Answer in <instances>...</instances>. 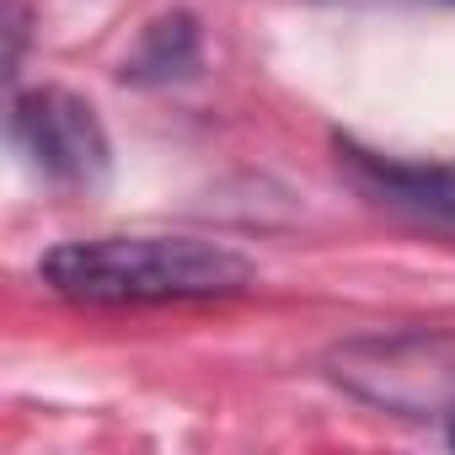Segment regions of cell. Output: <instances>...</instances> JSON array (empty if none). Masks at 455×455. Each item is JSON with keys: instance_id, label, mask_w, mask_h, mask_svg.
Masks as SVG:
<instances>
[{"instance_id": "1", "label": "cell", "mask_w": 455, "mask_h": 455, "mask_svg": "<svg viewBox=\"0 0 455 455\" xmlns=\"http://www.w3.org/2000/svg\"><path fill=\"white\" fill-rule=\"evenodd\" d=\"M44 284L76 306H166L242 295L258 268L198 236H92L65 242L38 263Z\"/></svg>"}, {"instance_id": "2", "label": "cell", "mask_w": 455, "mask_h": 455, "mask_svg": "<svg viewBox=\"0 0 455 455\" xmlns=\"http://www.w3.org/2000/svg\"><path fill=\"white\" fill-rule=\"evenodd\" d=\"M332 380L386 412L455 418V338L450 332H370L332 348Z\"/></svg>"}, {"instance_id": "3", "label": "cell", "mask_w": 455, "mask_h": 455, "mask_svg": "<svg viewBox=\"0 0 455 455\" xmlns=\"http://www.w3.org/2000/svg\"><path fill=\"white\" fill-rule=\"evenodd\" d=\"M12 145L33 161V172H44L54 188H70V193L102 188L108 166H113L102 118L92 113V102H81L76 92H60V86L12 97Z\"/></svg>"}, {"instance_id": "4", "label": "cell", "mask_w": 455, "mask_h": 455, "mask_svg": "<svg viewBox=\"0 0 455 455\" xmlns=\"http://www.w3.org/2000/svg\"><path fill=\"white\" fill-rule=\"evenodd\" d=\"M332 150H338V172L375 209L402 214L412 225H434V231H455V161H402L343 134L332 140Z\"/></svg>"}, {"instance_id": "5", "label": "cell", "mask_w": 455, "mask_h": 455, "mask_svg": "<svg viewBox=\"0 0 455 455\" xmlns=\"http://www.w3.org/2000/svg\"><path fill=\"white\" fill-rule=\"evenodd\" d=\"M198 70V22L188 12H172V17H156L134 54L124 60V81L134 86H172V81H188Z\"/></svg>"}, {"instance_id": "6", "label": "cell", "mask_w": 455, "mask_h": 455, "mask_svg": "<svg viewBox=\"0 0 455 455\" xmlns=\"http://www.w3.org/2000/svg\"><path fill=\"white\" fill-rule=\"evenodd\" d=\"M6 38H12V54H6V76L17 81V70H22V44H28V17H22V0H12V12H6Z\"/></svg>"}, {"instance_id": "7", "label": "cell", "mask_w": 455, "mask_h": 455, "mask_svg": "<svg viewBox=\"0 0 455 455\" xmlns=\"http://www.w3.org/2000/svg\"><path fill=\"white\" fill-rule=\"evenodd\" d=\"M450 444H455V423H450Z\"/></svg>"}]
</instances>
